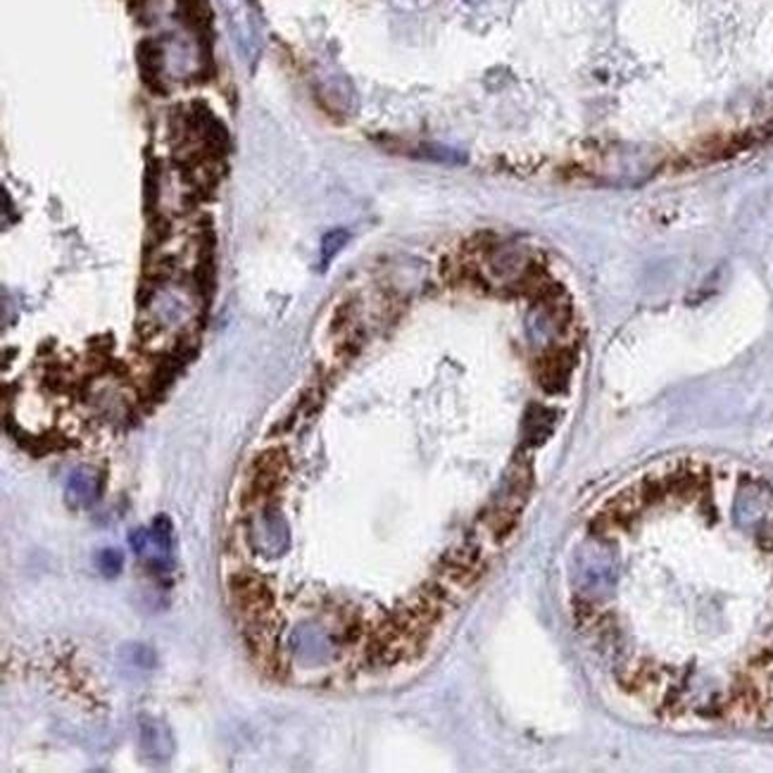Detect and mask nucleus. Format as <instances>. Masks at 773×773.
<instances>
[{
  "label": "nucleus",
  "instance_id": "1",
  "mask_svg": "<svg viewBox=\"0 0 773 773\" xmlns=\"http://www.w3.org/2000/svg\"><path fill=\"white\" fill-rule=\"evenodd\" d=\"M291 459L283 447H269L259 453L243 483V505L245 507H267L289 481Z\"/></svg>",
  "mask_w": 773,
  "mask_h": 773
},
{
  "label": "nucleus",
  "instance_id": "2",
  "mask_svg": "<svg viewBox=\"0 0 773 773\" xmlns=\"http://www.w3.org/2000/svg\"><path fill=\"white\" fill-rule=\"evenodd\" d=\"M227 593L231 607L245 619V623L274 617V591L257 573L233 571L227 579Z\"/></svg>",
  "mask_w": 773,
  "mask_h": 773
},
{
  "label": "nucleus",
  "instance_id": "3",
  "mask_svg": "<svg viewBox=\"0 0 773 773\" xmlns=\"http://www.w3.org/2000/svg\"><path fill=\"white\" fill-rule=\"evenodd\" d=\"M103 493V477L96 469L79 467L67 481V495L79 505H93Z\"/></svg>",
  "mask_w": 773,
  "mask_h": 773
},
{
  "label": "nucleus",
  "instance_id": "4",
  "mask_svg": "<svg viewBox=\"0 0 773 773\" xmlns=\"http://www.w3.org/2000/svg\"><path fill=\"white\" fill-rule=\"evenodd\" d=\"M139 728H141L143 752L151 759H157V762H165V759L169 757V752H165V745L169 743V740H165L167 728L162 726L160 721H153L151 717H141Z\"/></svg>",
  "mask_w": 773,
  "mask_h": 773
},
{
  "label": "nucleus",
  "instance_id": "5",
  "mask_svg": "<svg viewBox=\"0 0 773 773\" xmlns=\"http://www.w3.org/2000/svg\"><path fill=\"white\" fill-rule=\"evenodd\" d=\"M345 243H347V231L335 229V231H329L327 236H324L321 239V269L329 267V262L343 251Z\"/></svg>",
  "mask_w": 773,
  "mask_h": 773
},
{
  "label": "nucleus",
  "instance_id": "6",
  "mask_svg": "<svg viewBox=\"0 0 773 773\" xmlns=\"http://www.w3.org/2000/svg\"><path fill=\"white\" fill-rule=\"evenodd\" d=\"M124 567V555L119 550H103L98 557V569H101L105 576H117Z\"/></svg>",
  "mask_w": 773,
  "mask_h": 773
},
{
  "label": "nucleus",
  "instance_id": "7",
  "mask_svg": "<svg viewBox=\"0 0 773 773\" xmlns=\"http://www.w3.org/2000/svg\"><path fill=\"white\" fill-rule=\"evenodd\" d=\"M467 3H481V0H467Z\"/></svg>",
  "mask_w": 773,
  "mask_h": 773
}]
</instances>
